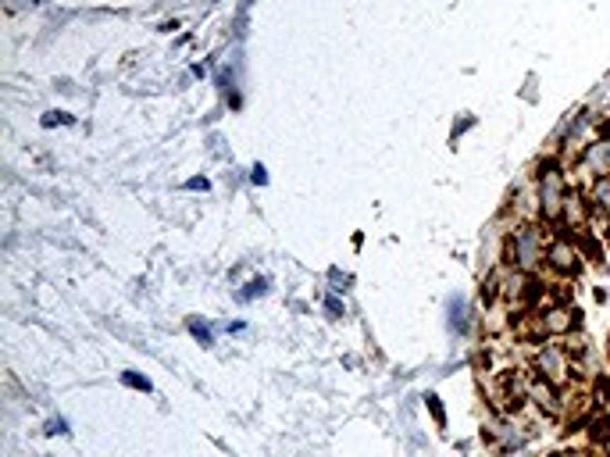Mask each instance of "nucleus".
Instances as JSON below:
<instances>
[{"instance_id": "f257e3e1", "label": "nucleus", "mask_w": 610, "mask_h": 457, "mask_svg": "<svg viewBox=\"0 0 610 457\" xmlns=\"http://www.w3.org/2000/svg\"><path fill=\"white\" fill-rule=\"evenodd\" d=\"M536 186V204H539V222H546L550 229L564 225V211H568V197H571V164L560 154H546L539 161V168L529 175Z\"/></svg>"}, {"instance_id": "f03ea898", "label": "nucleus", "mask_w": 610, "mask_h": 457, "mask_svg": "<svg viewBox=\"0 0 610 457\" xmlns=\"http://www.w3.org/2000/svg\"><path fill=\"white\" fill-rule=\"evenodd\" d=\"M553 229L546 222H521L507 232L503 239V264L514 271H525V276H539L546 271V247H550Z\"/></svg>"}, {"instance_id": "7ed1b4c3", "label": "nucleus", "mask_w": 610, "mask_h": 457, "mask_svg": "<svg viewBox=\"0 0 610 457\" xmlns=\"http://www.w3.org/2000/svg\"><path fill=\"white\" fill-rule=\"evenodd\" d=\"M529 372L532 376H543L557 386H571V379L578 376L575 372V357L568 354L564 339H536L529 343Z\"/></svg>"}, {"instance_id": "20e7f679", "label": "nucleus", "mask_w": 610, "mask_h": 457, "mask_svg": "<svg viewBox=\"0 0 610 457\" xmlns=\"http://www.w3.org/2000/svg\"><path fill=\"white\" fill-rule=\"evenodd\" d=\"M585 268V254L578 247V239H571L564 229L550 236V247H546V271L557 279H575L582 276Z\"/></svg>"}, {"instance_id": "39448f33", "label": "nucleus", "mask_w": 610, "mask_h": 457, "mask_svg": "<svg viewBox=\"0 0 610 457\" xmlns=\"http://www.w3.org/2000/svg\"><path fill=\"white\" fill-rule=\"evenodd\" d=\"M571 179L575 186H589L592 179H610V140L592 136L582 147V154L571 161Z\"/></svg>"}, {"instance_id": "423d86ee", "label": "nucleus", "mask_w": 610, "mask_h": 457, "mask_svg": "<svg viewBox=\"0 0 610 457\" xmlns=\"http://www.w3.org/2000/svg\"><path fill=\"white\" fill-rule=\"evenodd\" d=\"M582 190H585V201L592 208H599L603 215H610V179H592L589 186H582Z\"/></svg>"}, {"instance_id": "0eeeda50", "label": "nucleus", "mask_w": 610, "mask_h": 457, "mask_svg": "<svg viewBox=\"0 0 610 457\" xmlns=\"http://www.w3.org/2000/svg\"><path fill=\"white\" fill-rule=\"evenodd\" d=\"M186 329H190V336H193V339H197L200 346H214V329H211L207 322H200V318H190V325H186Z\"/></svg>"}, {"instance_id": "6e6552de", "label": "nucleus", "mask_w": 610, "mask_h": 457, "mask_svg": "<svg viewBox=\"0 0 610 457\" xmlns=\"http://www.w3.org/2000/svg\"><path fill=\"white\" fill-rule=\"evenodd\" d=\"M265 293H268V279H250V283H246V290H239L236 297H239L243 304H250L253 297H265Z\"/></svg>"}, {"instance_id": "1a4fd4ad", "label": "nucleus", "mask_w": 610, "mask_h": 457, "mask_svg": "<svg viewBox=\"0 0 610 457\" xmlns=\"http://www.w3.org/2000/svg\"><path fill=\"white\" fill-rule=\"evenodd\" d=\"M122 386L139 390V393H150V390H154V383H150L146 376H139V372H122Z\"/></svg>"}, {"instance_id": "9d476101", "label": "nucleus", "mask_w": 610, "mask_h": 457, "mask_svg": "<svg viewBox=\"0 0 610 457\" xmlns=\"http://www.w3.org/2000/svg\"><path fill=\"white\" fill-rule=\"evenodd\" d=\"M546 457H596V450H589V446H560V450H553Z\"/></svg>"}, {"instance_id": "9b49d317", "label": "nucleus", "mask_w": 610, "mask_h": 457, "mask_svg": "<svg viewBox=\"0 0 610 457\" xmlns=\"http://www.w3.org/2000/svg\"><path fill=\"white\" fill-rule=\"evenodd\" d=\"M71 122H75V118L64 115V111H47V115H43V125H47V129H50V125H71Z\"/></svg>"}, {"instance_id": "f8f14e48", "label": "nucleus", "mask_w": 610, "mask_h": 457, "mask_svg": "<svg viewBox=\"0 0 610 457\" xmlns=\"http://www.w3.org/2000/svg\"><path fill=\"white\" fill-rule=\"evenodd\" d=\"M325 311H328L332 318H343V315H346V308H343V300H339V297H332V293L325 297Z\"/></svg>"}, {"instance_id": "ddd939ff", "label": "nucleus", "mask_w": 610, "mask_h": 457, "mask_svg": "<svg viewBox=\"0 0 610 457\" xmlns=\"http://www.w3.org/2000/svg\"><path fill=\"white\" fill-rule=\"evenodd\" d=\"M43 432H47V436H68V422H64V418H50Z\"/></svg>"}, {"instance_id": "4468645a", "label": "nucleus", "mask_w": 610, "mask_h": 457, "mask_svg": "<svg viewBox=\"0 0 610 457\" xmlns=\"http://www.w3.org/2000/svg\"><path fill=\"white\" fill-rule=\"evenodd\" d=\"M250 182H253V186H265V182H268V168H265V164H253Z\"/></svg>"}, {"instance_id": "2eb2a0df", "label": "nucleus", "mask_w": 610, "mask_h": 457, "mask_svg": "<svg viewBox=\"0 0 610 457\" xmlns=\"http://www.w3.org/2000/svg\"><path fill=\"white\" fill-rule=\"evenodd\" d=\"M186 190H193V193L200 190V193H204V190H211V182H207L204 175H193V179H186Z\"/></svg>"}, {"instance_id": "dca6fc26", "label": "nucleus", "mask_w": 610, "mask_h": 457, "mask_svg": "<svg viewBox=\"0 0 610 457\" xmlns=\"http://www.w3.org/2000/svg\"><path fill=\"white\" fill-rule=\"evenodd\" d=\"M40 4V0H8V8L11 11H22V8H36Z\"/></svg>"}, {"instance_id": "f3484780", "label": "nucleus", "mask_w": 610, "mask_h": 457, "mask_svg": "<svg viewBox=\"0 0 610 457\" xmlns=\"http://www.w3.org/2000/svg\"><path fill=\"white\" fill-rule=\"evenodd\" d=\"M428 407H432V414H435V422L443 425V407H439V397H428Z\"/></svg>"}, {"instance_id": "a211bd4d", "label": "nucleus", "mask_w": 610, "mask_h": 457, "mask_svg": "<svg viewBox=\"0 0 610 457\" xmlns=\"http://www.w3.org/2000/svg\"><path fill=\"white\" fill-rule=\"evenodd\" d=\"M596 390H599V386H596ZM599 404H603V407H610V379H606V383H603V390H599Z\"/></svg>"}, {"instance_id": "6ab92c4d", "label": "nucleus", "mask_w": 610, "mask_h": 457, "mask_svg": "<svg viewBox=\"0 0 610 457\" xmlns=\"http://www.w3.org/2000/svg\"><path fill=\"white\" fill-rule=\"evenodd\" d=\"M225 329H229V332H243V329H246V322H225Z\"/></svg>"}, {"instance_id": "aec40b11", "label": "nucleus", "mask_w": 610, "mask_h": 457, "mask_svg": "<svg viewBox=\"0 0 610 457\" xmlns=\"http://www.w3.org/2000/svg\"><path fill=\"white\" fill-rule=\"evenodd\" d=\"M500 457H532L529 450H514V453H500Z\"/></svg>"}]
</instances>
